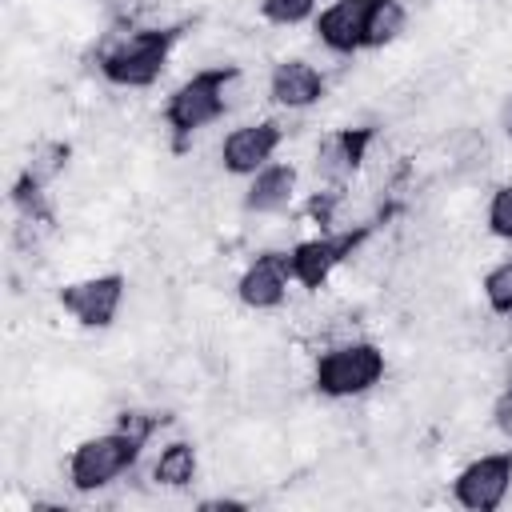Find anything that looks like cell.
<instances>
[{
  "instance_id": "obj_15",
  "label": "cell",
  "mask_w": 512,
  "mask_h": 512,
  "mask_svg": "<svg viewBox=\"0 0 512 512\" xmlns=\"http://www.w3.org/2000/svg\"><path fill=\"white\" fill-rule=\"evenodd\" d=\"M72 156H76L72 140H64V136H40V140L28 144V156H24L20 172L32 176L36 184L52 188V184L64 180V172L72 168Z\"/></svg>"
},
{
  "instance_id": "obj_13",
  "label": "cell",
  "mask_w": 512,
  "mask_h": 512,
  "mask_svg": "<svg viewBox=\"0 0 512 512\" xmlns=\"http://www.w3.org/2000/svg\"><path fill=\"white\" fill-rule=\"evenodd\" d=\"M368 8H372V0H332V4H324L316 12V20H312L316 44H324L340 60H352L364 48Z\"/></svg>"
},
{
  "instance_id": "obj_18",
  "label": "cell",
  "mask_w": 512,
  "mask_h": 512,
  "mask_svg": "<svg viewBox=\"0 0 512 512\" xmlns=\"http://www.w3.org/2000/svg\"><path fill=\"white\" fill-rule=\"evenodd\" d=\"M480 296H484V304H488L492 316H512V256L496 260L480 276Z\"/></svg>"
},
{
  "instance_id": "obj_4",
  "label": "cell",
  "mask_w": 512,
  "mask_h": 512,
  "mask_svg": "<svg viewBox=\"0 0 512 512\" xmlns=\"http://www.w3.org/2000/svg\"><path fill=\"white\" fill-rule=\"evenodd\" d=\"M144 456V440H136L124 428H108L96 436H84L72 444L68 460H64V480L76 496H96L104 488H112L120 476H128Z\"/></svg>"
},
{
  "instance_id": "obj_7",
  "label": "cell",
  "mask_w": 512,
  "mask_h": 512,
  "mask_svg": "<svg viewBox=\"0 0 512 512\" xmlns=\"http://www.w3.org/2000/svg\"><path fill=\"white\" fill-rule=\"evenodd\" d=\"M288 140V128L280 120H244L236 124L232 132H224V140L216 144V164L224 176H236V180H248L256 176L264 164L276 160L280 144Z\"/></svg>"
},
{
  "instance_id": "obj_23",
  "label": "cell",
  "mask_w": 512,
  "mask_h": 512,
  "mask_svg": "<svg viewBox=\"0 0 512 512\" xmlns=\"http://www.w3.org/2000/svg\"><path fill=\"white\" fill-rule=\"evenodd\" d=\"M496 128H500L504 140H512V88L496 100Z\"/></svg>"
},
{
  "instance_id": "obj_8",
  "label": "cell",
  "mask_w": 512,
  "mask_h": 512,
  "mask_svg": "<svg viewBox=\"0 0 512 512\" xmlns=\"http://www.w3.org/2000/svg\"><path fill=\"white\" fill-rule=\"evenodd\" d=\"M512 492V448L480 452L452 476V500L468 512H496Z\"/></svg>"
},
{
  "instance_id": "obj_1",
  "label": "cell",
  "mask_w": 512,
  "mask_h": 512,
  "mask_svg": "<svg viewBox=\"0 0 512 512\" xmlns=\"http://www.w3.org/2000/svg\"><path fill=\"white\" fill-rule=\"evenodd\" d=\"M192 24L188 20H108L104 32H96L88 64L100 72V80L108 88H124V92H144L152 88L164 72L168 60L176 52V44L184 40Z\"/></svg>"
},
{
  "instance_id": "obj_24",
  "label": "cell",
  "mask_w": 512,
  "mask_h": 512,
  "mask_svg": "<svg viewBox=\"0 0 512 512\" xmlns=\"http://www.w3.org/2000/svg\"><path fill=\"white\" fill-rule=\"evenodd\" d=\"M504 384H512V372H508V380H504Z\"/></svg>"
},
{
  "instance_id": "obj_21",
  "label": "cell",
  "mask_w": 512,
  "mask_h": 512,
  "mask_svg": "<svg viewBox=\"0 0 512 512\" xmlns=\"http://www.w3.org/2000/svg\"><path fill=\"white\" fill-rule=\"evenodd\" d=\"M488 424L500 432V436H512V384H504L492 404H488Z\"/></svg>"
},
{
  "instance_id": "obj_9",
  "label": "cell",
  "mask_w": 512,
  "mask_h": 512,
  "mask_svg": "<svg viewBox=\"0 0 512 512\" xmlns=\"http://www.w3.org/2000/svg\"><path fill=\"white\" fill-rule=\"evenodd\" d=\"M292 268H288V248H260L236 276L232 292L236 304L248 312H280L288 304V288H292Z\"/></svg>"
},
{
  "instance_id": "obj_19",
  "label": "cell",
  "mask_w": 512,
  "mask_h": 512,
  "mask_svg": "<svg viewBox=\"0 0 512 512\" xmlns=\"http://www.w3.org/2000/svg\"><path fill=\"white\" fill-rule=\"evenodd\" d=\"M320 0H256V12L268 28H300L304 20H316Z\"/></svg>"
},
{
  "instance_id": "obj_6",
  "label": "cell",
  "mask_w": 512,
  "mask_h": 512,
  "mask_svg": "<svg viewBox=\"0 0 512 512\" xmlns=\"http://www.w3.org/2000/svg\"><path fill=\"white\" fill-rule=\"evenodd\" d=\"M128 272L120 268H108V272H92V276H76V280H64L56 288V304L60 312L84 328V332H112L120 312H124V300H128Z\"/></svg>"
},
{
  "instance_id": "obj_10",
  "label": "cell",
  "mask_w": 512,
  "mask_h": 512,
  "mask_svg": "<svg viewBox=\"0 0 512 512\" xmlns=\"http://www.w3.org/2000/svg\"><path fill=\"white\" fill-rule=\"evenodd\" d=\"M376 140H380V128L376 124H340V128H328L320 136V144H316V156H312L316 180H324V184H348L364 168V160H368V152H372Z\"/></svg>"
},
{
  "instance_id": "obj_14",
  "label": "cell",
  "mask_w": 512,
  "mask_h": 512,
  "mask_svg": "<svg viewBox=\"0 0 512 512\" xmlns=\"http://www.w3.org/2000/svg\"><path fill=\"white\" fill-rule=\"evenodd\" d=\"M196 476H200V444L192 436H172L168 444H160L148 468V480L164 492H184L196 484Z\"/></svg>"
},
{
  "instance_id": "obj_20",
  "label": "cell",
  "mask_w": 512,
  "mask_h": 512,
  "mask_svg": "<svg viewBox=\"0 0 512 512\" xmlns=\"http://www.w3.org/2000/svg\"><path fill=\"white\" fill-rule=\"evenodd\" d=\"M484 228L492 240H508L512 244V180L496 184L484 208Z\"/></svg>"
},
{
  "instance_id": "obj_3",
  "label": "cell",
  "mask_w": 512,
  "mask_h": 512,
  "mask_svg": "<svg viewBox=\"0 0 512 512\" xmlns=\"http://www.w3.org/2000/svg\"><path fill=\"white\" fill-rule=\"evenodd\" d=\"M388 376V352L384 344L368 336H344L332 340L324 352L312 360V392L320 400L344 404V400H364L372 396Z\"/></svg>"
},
{
  "instance_id": "obj_16",
  "label": "cell",
  "mask_w": 512,
  "mask_h": 512,
  "mask_svg": "<svg viewBox=\"0 0 512 512\" xmlns=\"http://www.w3.org/2000/svg\"><path fill=\"white\" fill-rule=\"evenodd\" d=\"M408 24H412L408 0H372L368 24H364V48L368 52H384V48L400 44L404 32H408Z\"/></svg>"
},
{
  "instance_id": "obj_17",
  "label": "cell",
  "mask_w": 512,
  "mask_h": 512,
  "mask_svg": "<svg viewBox=\"0 0 512 512\" xmlns=\"http://www.w3.org/2000/svg\"><path fill=\"white\" fill-rule=\"evenodd\" d=\"M48 192H52V188H44V184H36L32 176L16 172V180L8 184V204H12L16 216H60Z\"/></svg>"
},
{
  "instance_id": "obj_5",
  "label": "cell",
  "mask_w": 512,
  "mask_h": 512,
  "mask_svg": "<svg viewBox=\"0 0 512 512\" xmlns=\"http://www.w3.org/2000/svg\"><path fill=\"white\" fill-rule=\"evenodd\" d=\"M384 228V220H364V224H352V228H332V232H320V236H308V240H296L288 248V268H292V280L304 288V292H320L336 268L352 264V256L376 240V232Z\"/></svg>"
},
{
  "instance_id": "obj_11",
  "label": "cell",
  "mask_w": 512,
  "mask_h": 512,
  "mask_svg": "<svg viewBox=\"0 0 512 512\" xmlns=\"http://www.w3.org/2000/svg\"><path fill=\"white\" fill-rule=\"evenodd\" d=\"M264 92H268V100H272L276 108L308 112V108L324 104V96H328V76H324L312 60H304V56H280V60H272V68H268Z\"/></svg>"
},
{
  "instance_id": "obj_22",
  "label": "cell",
  "mask_w": 512,
  "mask_h": 512,
  "mask_svg": "<svg viewBox=\"0 0 512 512\" xmlns=\"http://www.w3.org/2000/svg\"><path fill=\"white\" fill-rule=\"evenodd\" d=\"M256 500H248V496H228V492H220V496H200L192 508L196 512H248Z\"/></svg>"
},
{
  "instance_id": "obj_2",
  "label": "cell",
  "mask_w": 512,
  "mask_h": 512,
  "mask_svg": "<svg viewBox=\"0 0 512 512\" xmlns=\"http://www.w3.org/2000/svg\"><path fill=\"white\" fill-rule=\"evenodd\" d=\"M248 68L236 60H220V64H204L196 72H188L164 100L160 120L168 132V148L172 156H192V144L200 132H208L212 124H220L232 112V88Z\"/></svg>"
},
{
  "instance_id": "obj_12",
  "label": "cell",
  "mask_w": 512,
  "mask_h": 512,
  "mask_svg": "<svg viewBox=\"0 0 512 512\" xmlns=\"http://www.w3.org/2000/svg\"><path fill=\"white\" fill-rule=\"evenodd\" d=\"M296 184H300V168L292 160H272L256 176H248V184L240 188V212L264 216V220L284 216L296 200Z\"/></svg>"
}]
</instances>
